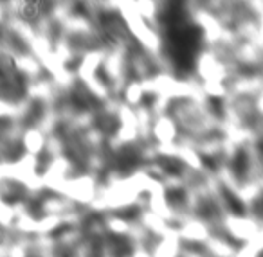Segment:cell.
<instances>
[{"instance_id":"cell-1","label":"cell","mask_w":263,"mask_h":257,"mask_svg":"<svg viewBox=\"0 0 263 257\" xmlns=\"http://www.w3.org/2000/svg\"><path fill=\"white\" fill-rule=\"evenodd\" d=\"M258 209H260V213L263 214V194H262V198H260V202H258Z\"/></svg>"}]
</instances>
